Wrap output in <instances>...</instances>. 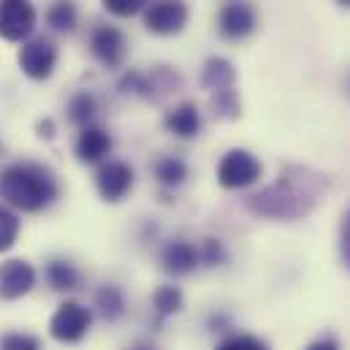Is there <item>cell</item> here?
<instances>
[{
    "label": "cell",
    "instance_id": "obj_1",
    "mask_svg": "<svg viewBox=\"0 0 350 350\" xmlns=\"http://www.w3.org/2000/svg\"><path fill=\"white\" fill-rule=\"evenodd\" d=\"M329 176L310 169V166H285L277 182L266 185L263 190L247 198V209L258 217L269 220H299L310 215L323 196L329 193Z\"/></svg>",
    "mask_w": 350,
    "mask_h": 350
},
{
    "label": "cell",
    "instance_id": "obj_2",
    "mask_svg": "<svg viewBox=\"0 0 350 350\" xmlns=\"http://www.w3.org/2000/svg\"><path fill=\"white\" fill-rule=\"evenodd\" d=\"M60 196V185L52 169L33 163V161H19L11 163L0 172V198L11 209L22 212H41L52 206Z\"/></svg>",
    "mask_w": 350,
    "mask_h": 350
},
{
    "label": "cell",
    "instance_id": "obj_3",
    "mask_svg": "<svg viewBox=\"0 0 350 350\" xmlns=\"http://www.w3.org/2000/svg\"><path fill=\"white\" fill-rule=\"evenodd\" d=\"M92 326V312L79 301H63L49 318V334L63 345H77L88 337Z\"/></svg>",
    "mask_w": 350,
    "mask_h": 350
},
{
    "label": "cell",
    "instance_id": "obj_4",
    "mask_svg": "<svg viewBox=\"0 0 350 350\" xmlns=\"http://www.w3.org/2000/svg\"><path fill=\"white\" fill-rule=\"evenodd\" d=\"M261 161L247 150H228L217 163V182L228 190L250 187L261 179Z\"/></svg>",
    "mask_w": 350,
    "mask_h": 350
},
{
    "label": "cell",
    "instance_id": "obj_5",
    "mask_svg": "<svg viewBox=\"0 0 350 350\" xmlns=\"http://www.w3.org/2000/svg\"><path fill=\"white\" fill-rule=\"evenodd\" d=\"M55 66H57V46L52 38H30L22 44L19 49V68L25 77L36 79V82H44L55 74Z\"/></svg>",
    "mask_w": 350,
    "mask_h": 350
},
{
    "label": "cell",
    "instance_id": "obj_6",
    "mask_svg": "<svg viewBox=\"0 0 350 350\" xmlns=\"http://www.w3.org/2000/svg\"><path fill=\"white\" fill-rule=\"evenodd\" d=\"M190 8L185 0H152L144 8V27L155 36H176L185 30Z\"/></svg>",
    "mask_w": 350,
    "mask_h": 350
},
{
    "label": "cell",
    "instance_id": "obj_7",
    "mask_svg": "<svg viewBox=\"0 0 350 350\" xmlns=\"http://www.w3.org/2000/svg\"><path fill=\"white\" fill-rule=\"evenodd\" d=\"M38 14L27 0H0V38L27 41L36 30Z\"/></svg>",
    "mask_w": 350,
    "mask_h": 350
},
{
    "label": "cell",
    "instance_id": "obj_8",
    "mask_svg": "<svg viewBox=\"0 0 350 350\" xmlns=\"http://www.w3.org/2000/svg\"><path fill=\"white\" fill-rule=\"evenodd\" d=\"M38 271L36 266L25 258H8L0 263V299L3 301H16L27 296L36 288Z\"/></svg>",
    "mask_w": 350,
    "mask_h": 350
},
{
    "label": "cell",
    "instance_id": "obj_9",
    "mask_svg": "<svg viewBox=\"0 0 350 350\" xmlns=\"http://www.w3.org/2000/svg\"><path fill=\"white\" fill-rule=\"evenodd\" d=\"M258 25V16H256V8L245 0H231L220 8L217 14V30L223 38L228 41H242L247 38Z\"/></svg>",
    "mask_w": 350,
    "mask_h": 350
},
{
    "label": "cell",
    "instance_id": "obj_10",
    "mask_svg": "<svg viewBox=\"0 0 350 350\" xmlns=\"http://www.w3.org/2000/svg\"><path fill=\"white\" fill-rule=\"evenodd\" d=\"M125 36L122 30L111 27V25H98L92 33H90V52L92 57L106 66V68H120L122 60H125Z\"/></svg>",
    "mask_w": 350,
    "mask_h": 350
},
{
    "label": "cell",
    "instance_id": "obj_11",
    "mask_svg": "<svg viewBox=\"0 0 350 350\" xmlns=\"http://www.w3.org/2000/svg\"><path fill=\"white\" fill-rule=\"evenodd\" d=\"M95 185H98V193L103 201L117 204L133 187V169L122 161H106V163H100V169L95 174Z\"/></svg>",
    "mask_w": 350,
    "mask_h": 350
},
{
    "label": "cell",
    "instance_id": "obj_12",
    "mask_svg": "<svg viewBox=\"0 0 350 350\" xmlns=\"http://www.w3.org/2000/svg\"><path fill=\"white\" fill-rule=\"evenodd\" d=\"M74 150L82 163H103V158L111 152V136L100 125H85L77 136Z\"/></svg>",
    "mask_w": 350,
    "mask_h": 350
},
{
    "label": "cell",
    "instance_id": "obj_13",
    "mask_svg": "<svg viewBox=\"0 0 350 350\" xmlns=\"http://www.w3.org/2000/svg\"><path fill=\"white\" fill-rule=\"evenodd\" d=\"M161 263H163V269L169 271V274H190L196 266H198V247L193 245V242H187V239H172V242H166V247L161 250Z\"/></svg>",
    "mask_w": 350,
    "mask_h": 350
},
{
    "label": "cell",
    "instance_id": "obj_14",
    "mask_svg": "<svg viewBox=\"0 0 350 350\" xmlns=\"http://www.w3.org/2000/svg\"><path fill=\"white\" fill-rule=\"evenodd\" d=\"M163 125L169 133H174L179 139H193L201 133V111L193 100H182L179 106L166 111Z\"/></svg>",
    "mask_w": 350,
    "mask_h": 350
},
{
    "label": "cell",
    "instance_id": "obj_15",
    "mask_svg": "<svg viewBox=\"0 0 350 350\" xmlns=\"http://www.w3.org/2000/svg\"><path fill=\"white\" fill-rule=\"evenodd\" d=\"M234 82H237V68L231 66V60L215 55L204 63V71H201V88L204 90L220 92V90L234 88Z\"/></svg>",
    "mask_w": 350,
    "mask_h": 350
},
{
    "label": "cell",
    "instance_id": "obj_16",
    "mask_svg": "<svg viewBox=\"0 0 350 350\" xmlns=\"http://www.w3.org/2000/svg\"><path fill=\"white\" fill-rule=\"evenodd\" d=\"M44 277H46L49 288L57 291V293H71V291H77L82 285L79 269L71 261H66V258H52L44 269Z\"/></svg>",
    "mask_w": 350,
    "mask_h": 350
},
{
    "label": "cell",
    "instance_id": "obj_17",
    "mask_svg": "<svg viewBox=\"0 0 350 350\" xmlns=\"http://www.w3.org/2000/svg\"><path fill=\"white\" fill-rule=\"evenodd\" d=\"M95 310L100 312L103 321H120L125 315V293L120 285H100L95 291Z\"/></svg>",
    "mask_w": 350,
    "mask_h": 350
},
{
    "label": "cell",
    "instance_id": "obj_18",
    "mask_svg": "<svg viewBox=\"0 0 350 350\" xmlns=\"http://www.w3.org/2000/svg\"><path fill=\"white\" fill-rule=\"evenodd\" d=\"M182 307H185V296H182V291L176 285H161L152 293V310L158 315V323L166 321L169 315H176Z\"/></svg>",
    "mask_w": 350,
    "mask_h": 350
},
{
    "label": "cell",
    "instance_id": "obj_19",
    "mask_svg": "<svg viewBox=\"0 0 350 350\" xmlns=\"http://www.w3.org/2000/svg\"><path fill=\"white\" fill-rule=\"evenodd\" d=\"M79 22V11L71 0H55L46 11V25L57 33H71Z\"/></svg>",
    "mask_w": 350,
    "mask_h": 350
},
{
    "label": "cell",
    "instance_id": "obj_20",
    "mask_svg": "<svg viewBox=\"0 0 350 350\" xmlns=\"http://www.w3.org/2000/svg\"><path fill=\"white\" fill-rule=\"evenodd\" d=\"M152 172H155V179H158L163 187H176V185H182V182L187 179V163H185L182 158L169 155V158H158Z\"/></svg>",
    "mask_w": 350,
    "mask_h": 350
},
{
    "label": "cell",
    "instance_id": "obj_21",
    "mask_svg": "<svg viewBox=\"0 0 350 350\" xmlns=\"http://www.w3.org/2000/svg\"><path fill=\"white\" fill-rule=\"evenodd\" d=\"M179 74H174L172 68H166V66H158V68H152V74H147V100H158L161 95H166V92H172V90L179 88Z\"/></svg>",
    "mask_w": 350,
    "mask_h": 350
},
{
    "label": "cell",
    "instance_id": "obj_22",
    "mask_svg": "<svg viewBox=\"0 0 350 350\" xmlns=\"http://www.w3.org/2000/svg\"><path fill=\"white\" fill-rule=\"evenodd\" d=\"M95 111H98V100H95L92 92H77V95H71V100H68V120L74 125H82V128L92 125Z\"/></svg>",
    "mask_w": 350,
    "mask_h": 350
},
{
    "label": "cell",
    "instance_id": "obj_23",
    "mask_svg": "<svg viewBox=\"0 0 350 350\" xmlns=\"http://www.w3.org/2000/svg\"><path fill=\"white\" fill-rule=\"evenodd\" d=\"M19 228H22L19 215H16V212H14L8 204H0V253L11 250V247L16 245Z\"/></svg>",
    "mask_w": 350,
    "mask_h": 350
},
{
    "label": "cell",
    "instance_id": "obj_24",
    "mask_svg": "<svg viewBox=\"0 0 350 350\" xmlns=\"http://www.w3.org/2000/svg\"><path fill=\"white\" fill-rule=\"evenodd\" d=\"M212 109L217 117H226V120H239L242 114V106H239V95L237 90H220V92H212Z\"/></svg>",
    "mask_w": 350,
    "mask_h": 350
},
{
    "label": "cell",
    "instance_id": "obj_25",
    "mask_svg": "<svg viewBox=\"0 0 350 350\" xmlns=\"http://www.w3.org/2000/svg\"><path fill=\"white\" fill-rule=\"evenodd\" d=\"M0 350H44L41 340L27 332H5L0 337Z\"/></svg>",
    "mask_w": 350,
    "mask_h": 350
},
{
    "label": "cell",
    "instance_id": "obj_26",
    "mask_svg": "<svg viewBox=\"0 0 350 350\" xmlns=\"http://www.w3.org/2000/svg\"><path fill=\"white\" fill-rule=\"evenodd\" d=\"M215 350H269V345L256 334H231Z\"/></svg>",
    "mask_w": 350,
    "mask_h": 350
},
{
    "label": "cell",
    "instance_id": "obj_27",
    "mask_svg": "<svg viewBox=\"0 0 350 350\" xmlns=\"http://www.w3.org/2000/svg\"><path fill=\"white\" fill-rule=\"evenodd\" d=\"M198 261L204 266H223L226 263V247L220 239H204L198 247Z\"/></svg>",
    "mask_w": 350,
    "mask_h": 350
},
{
    "label": "cell",
    "instance_id": "obj_28",
    "mask_svg": "<svg viewBox=\"0 0 350 350\" xmlns=\"http://www.w3.org/2000/svg\"><path fill=\"white\" fill-rule=\"evenodd\" d=\"M117 90L122 92V95H147V74H142V71H128L122 79H120V85Z\"/></svg>",
    "mask_w": 350,
    "mask_h": 350
},
{
    "label": "cell",
    "instance_id": "obj_29",
    "mask_svg": "<svg viewBox=\"0 0 350 350\" xmlns=\"http://www.w3.org/2000/svg\"><path fill=\"white\" fill-rule=\"evenodd\" d=\"M147 5V0H103V8L114 16H133Z\"/></svg>",
    "mask_w": 350,
    "mask_h": 350
},
{
    "label": "cell",
    "instance_id": "obj_30",
    "mask_svg": "<svg viewBox=\"0 0 350 350\" xmlns=\"http://www.w3.org/2000/svg\"><path fill=\"white\" fill-rule=\"evenodd\" d=\"M340 256H342V263L350 269V206H348V212L342 215V228H340Z\"/></svg>",
    "mask_w": 350,
    "mask_h": 350
},
{
    "label": "cell",
    "instance_id": "obj_31",
    "mask_svg": "<svg viewBox=\"0 0 350 350\" xmlns=\"http://www.w3.org/2000/svg\"><path fill=\"white\" fill-rule=\"evenodd\" d=\"M307 350H340V345L332 337H323V340H315L312 345H307Z\"/></svg>",
    "mask_w": 350,
    "mask_h": 350
},
{
    "label": "cell",
    "instance_id": "obj_32",
    "mask_svg": "<svg viewBox=\"0 0 350 350\" xmlns=\"http://www.w3.org/2000/svg\"><path fill=\"white\" fill-rule=\"evenodd\" d=\"M38 136L41 139H52L55 136V122L52 120H41L38 122Z\"/></svg>",
    "mask_w": 350,
    "mask_h": 350
},
{
    "label": "cell",
    "instance_id": "obj_33",
    "mask_svg": "<svg viewBox=\"0 0 350 350\" xmlns=\"http://www.w3.org/2000/svg\"><path fill=\"white\" fill-rule=\"evenodd\" d=\"M209 326H212V332H226V326H228V318L220 312V315H212L209 318Z\"/></svg>",
    "mask_w": 350,
    "mask_h": 350
},
{
    "label": "cell",
    "instance_id": "obj_34",
    "mask_svg": "<svg viewBox=\"0 0 350 350\" xmlns=\"http://www.w3.org/2000/svg\"><path fill=\"white\" fill-rule=\"evenodd\" d=\"M131 350H155L152 345H147V342H139V345H133Z\"/></svg>",
    "mask_w": 350,
    "mask_h": 350
},
{
    "label": "cell",
    "instance_id": "obj_35",
    "mask_svg": "<svg viewBox=\"0 0 350 350\" xmlns=\"http://www.w3.org/2000/svg\"><path fill=\"white\" fill-rule=\"evenodd\" d=\"M340 5H345V8H350V0H337Z\"/></svg>",
    "mask_w": 350,
    "mask_h": 350
}]
</instances>
